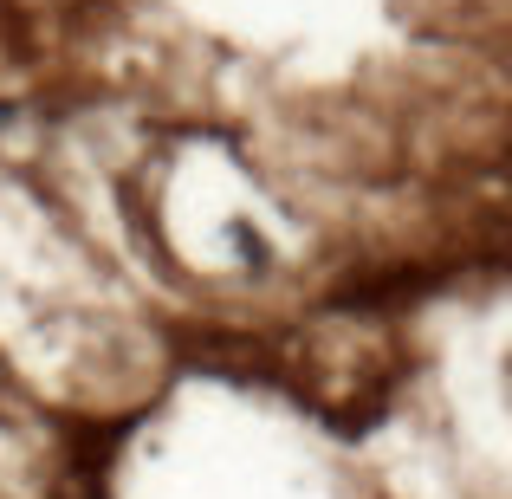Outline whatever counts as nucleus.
<instances>
[{
    "instance_id": "nucleus-1",
    "label": "nucleus",
    "mask_w": 512,
    "mask_h": 499,
    "mask_svg": "<svg viewBox=\"0 0 512 499\" xmlns=\"http://www.w3.org/2000/svg\"><path fill=\"white\" fill-rule=\"evenodd\" d=\"M234 247H240V260H253V266L266 260V240H260V234H247V227H234Z\"/></svg>"
}]
</instances>
